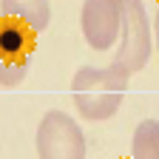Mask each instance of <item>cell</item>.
<instances>
[{
  "label": "cell",
  "instance_id": "ba28073f",
  "mask_svg": "<svg viewBox=\"0 0 159 159\" xmlns=\"http://www.w3.org/2000/svg\"><path fill=\"white\" fill-rule=\"evenodd\" d=\"M29 74V57L26 60H0V85L17 88Z\"/></svg>",
  "mask_w": 159,
  "mask_h": 159
},
{
  "label": "cell",
  "instance_id": "9c48e42d",
  "mask_svg": "<svg viewBox=\"0 0 159 159\" xmlns=\"http://www.w3.org/2000/svg\"><path fill=\"white\" fill-rule=\"evenodd\" d=\"M153 40H156V48H159V11L153 17Z\"/></svg>",
  "mask_w": 159,
  "mask_h": 159
},
{
  "label": "cell",
  "instance_id": "52a82bcc",
  "mask_svg": "<svg viewBox=\"0 0 159 159\" xmlns=\"http://www.w3.org/2000/svg\"><path fill=\"white\" fill-rule=\"evenodd\" d=\"M131 156L134 159H159V122L145 119L139 122L131 139Z\"/></svg>",
  "mask_w": 159,
  "mask_h": 159
},
{
  "label": "cell",
  "instance_id": "277c9868",
  "mask_svg": "<svg viewBox=\"0 0 159 159\" xmlns=\"http://www.w3.org/2000/svg\"><path fill=\"white\" fill-rule=\"evenodd\" d=\"M119 0H85L80 11V26H83L85 43L94 51H108L119 40Z\"/></svg>",
  "mask_w": 159,
  "mask_h": 159
},
{
  "label": "cell",
  "instance_id": "7a4b0ae2",
  "mask_svg": "<svg viewBox=\"0 0 159 159\" xmlns=\"http://www.w3.org/2000/svg\"><path fill=\"white\" fill-rule=\"evenodd\" d=\"M122 23H119V48L114 60L128 74H136L148 66L153 48V26H148V11L142 0H119Z\"/></svg>",
  "mask_w": 159,
  "mask_h": 159
},
{
  "label": "cell",
  "instance_id": "5b68a950",
  "mask_svg": "<svg viewBox=\"0 0 159 159\" xmlns=\"http://www.w3.org/2000/svg\"><path fill=\"white\" fill-rule=\"evenodd\" d=\"M37 31L14 17L0 20V60H26L34 48Z\"/></svg>",
  "mask_w": 159,
  "mask_h": 159
},
{
  "label": "cell",
  "instance_id": "8992f818",
  "mask_svg": "<svg viewBox=\"0 0 159 159\" xmlns=\"http://www.w3.org/2000/svg\"><path fill=\"white\" fill-rule=\"evenodd\" d=\"M0 11H3V17H14L34 31H43L51 20L48 0H0Z\"/></svg>",
  "mask_w": 159,
  "mask_h": 159
},
{
  "label": "cell",
  "instance_id": "6da1fadb",
  "mask_svg": "<svg viewBox=\"0 0 159 159\" xmlns=\"http://www.w3.org/2000/svg\"><path fill=\"white\" fill-rule=\"evenodd\" d=\"M128 77L131 74L116 60L105 68L83 66L71 80V99L80 116L88 122L111 119L122 105V97L128 91Z\"/></svg>",
  "mask_w": 159,
  "mask_h": 159
},
{
  "label": "cell",
  "instance_id": "3957f363",
  "mask_svg": "<svg viewBox=\"0 0 159 159\" xmlns=\"http://www.w3.org/2000/svg\"><path fill=\"white\" fill-rule=\"evenodd\" d=\"M34 142L40 159H85L83 128L66 111H48L40 119Z\"/></svg>",
  "mask_w": 159,
  "mask_h": 159
}]
</instances>
